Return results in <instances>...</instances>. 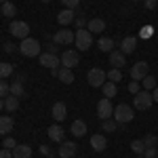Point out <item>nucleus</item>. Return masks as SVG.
Here are the masks:
<instances>
[{
  "label": "nucleus",
  "mask_w": 158,
  "mask_h": 158,
  "mask_svg": "<svg viewBox=\"0 0 158 158\" xmlns=\"http://www.w3.org/2000/svg\"><path fill=\"white\" fill-rule=\"evenodd\" d=\"M19 53L23 55V57H38L40 55V42H38L36 38H23L21 40V44H19Z\"/></svg>",
  "instance_id": "1"
},
{
  "label": "nucleus",
  "mask_w": 158,
  "mask_h": 158,
  "mask_svg": "<svg viewBox=\"0 0 158 158\" xmlns=\"http://www.w3.org/2000/svg\"><path fill=\"white\" fill-rule=\"evenodd\" d=\"M112 118L118 122V124H127V122H131L135 118V112H133L131 106L120 103V106H116V108H114V116H112Z\"/></svg>",
  "instance_id": "2"
},
{
  "label": "nucleus",
  "mask_w": 158,
  "mask_h": 158,
  "mask_svg": "<svg viewBox=\"0 0 158 158\" xmlns=\"http://www.w3.org/2000/svg\"><path fill=\"white\" fill-rule=\"evenodd\" d=\"M76 49L78 51H89L91 47H93V34L86 30V27H82V30H76Z\"/></svg>",
  "instance_id": "3"
},
{
  "label": "nucleus",
  "mask_w": 158,
  "mask_h": 158,
  "mask_svg": "<svg viewBox=\"0 0 158 158\" xmlns=\"http://www.w3.org/2000/svg\"><path fill=\"white\" fill-rule=\"evenodd\" d=\"M152 103H154V97H152V91H139L137 95L133 97V106L137 110H148V108H152Z\"/></svg>",
  "instance_id": "4"
},
{
  "label": "nucleus",
  "mask_w": 158,
  "mask_h": 158,
  "mask_svg": "<svg viewBox=\"0 0 158 158\" xmlns=\"http://www.w3.org/2000/svg\"><path fill=\"white\" fill-rule=\"evenodd\" d=\"M9 32H11L15 38H27L30 36V23H25V21H11L9 25Z\"/></svg>",
  "instance_id": "5"
},
{
  "label": "nucleus",
  "mask_w": 158,
  "mask_h": 158,
  "mask_svg": "<svg viewBox=\"0 0 158 158\" xmlns=\"http://www.w3.org/2000/svg\"><path fill=\"white\" fill-rule=\"evenodd\" d=\"M74 40H76V32H72V30H57L55 36H53V42L55 44H63V47L72 44Z\"/></svg>",
  "instance_id": "6"
},
{
  "label": "nucleus",
  "mask_w": 158,
  "mask_h": 158,
  "mask_svg": "<svg viewBox=\"0 0 158 158\" xmlns=\"http://www.w3.org/2000/svg\"><path fill=\"white\" fill-rule=\"evenodd\" d=\"M86 78H89V85L97 89V86H103V82L108 80V74L103 72V70H99V68H93V70H89Z\"/></svg>",
  "instance_id": "7"
},
{
  "label": "nucleus",
  "mask_w": 158,
  "mask_h": 158,
  "mask_svg": "<svg viewBox=\"0 0 158 158\" xmlns=\"http://www.w3.org/2000/svg\"><path fill=\"white\" fill-rule=\"evenodd\" d=\"M97 116L101 118V120H108V118L114 116V106H112V101H110L108 97L99 99V103H97Z\"/></svg>",
  "instance_id": "8"
},
{
  "label": "nucleus",
  "mask_w": 158,
  "mask_h": 158,
  "mask_svg": "<svg viewBox=\"0 0 158 158\" xmlns=\"http://www.w3.org/2000/svg\"><path fill=\"white\" fill-rule=\"evenodd\" d=\"M148 74H150V65H148L146 61H137V63H133V68H131V78H133V80L141 82Z\"/></svg>",
  "instance_id": "9"
},
{
  "label": "nucleus",
  "mask_w": 158,
  "mask_h": 158,
  "mask_svg": "<svg viewBox=\"0 0 158 158\" xmlns=\"http://www.w3.org/2000/svg\"><path fill=\"white\" fill-rule=\"evenodd\" d=\"M59 59H61V65H63V68H70V70H72V68H76V65L80 63V53L70 49V51H65Z\"/></svg>",
  "instance_id": "10"
},
{
  "label": "nucleus",
  "mask_w": 158,
  "mask_h": 158,
  "mask_svg": "<svg viewBox=\"0 0 158 158\" xmlns=\"http://www.w3.org/2000/svg\"><path fill=\"white\" fill-rule=\"evenodd\" d=\"M59 63H61V59H57V55H53V53H40V65H44L49 70H57Z\"/></svg>",
  "instance_id": "11"
},
{
  "label": "nucleus",
  "mask_w": 158,
  "mask_h": 158,
  "mask_svg": "<svg viewBox=\"0 0 158 158\" xmlns=\"http://www.w3.org/2000/svg\"><path fill=\"white\" fill-rule=\"evenodd\" d=\"M76 150H78V146H76L74 141H61L59 156L61 158H74V156H76Z\"/></svg>",
  "instance_id": "12"
},
{
  "label": "nucleus",
  "mask_w": 158,
  "mask_h": 158,
  "mask_svg": "<svg viewBox=\"0 0 158 158\" xmlns=\"http://www.w3.org/2000/svg\"><path fill=\"white\" fill-rule=\"evenodd\" d=\"M135 49H137V38L135 36H124L120 42V51L124 53V55H131V53H135Z\"/></svg>",
  "instance_id": "13"
},
{
  "label": "nucleus",
  "mask_w": 158,
  "mask_h": 158,
  "mask_svg": "<svg viewBox=\"0 0 158 158\" xmlns=\"http://www.w3.org/2000/svg\"><path fill=\"white\" fill-rule=\"evenodd\" d=\"M51 116L55 118V122L65 120V116H68V108H65V103H63V101H57V103L53 106V112H51Z\"/></svg>",
  "instance_id": "14"
},
{
  "label": "nucleus",
  "mask_w": 158,
  "mask_h": 158,
  "mask_svg": "<svg viewBox=\"0 0 158 158\" xmlns=\"http://www.w3.org/2000/svg\"><path fill=\"white\" fill-rule=\"evenodd\" d=\"M91 148H93L95 152H103V150L108 148V139H106V137H103L101 133L91 135Z\"/></svg>",
  "instance_id": "15"
},
{
  "label": "nucleus",
  "mask_w": 158,
  "mask_h": 158,
  "mask_svg": "<svg viewBox=\"0 0 158 158\" xmlns=\"http://www.w3.org/2000/svg\"><path fill=\"white\" fill-rule=\"evenodd\" d=\"M124 57H127V55H124L122 51H112V53H110V63H112L116 70H122V68H124V63H127Z\"/></svg>",
  "instance_id": "16"
},
{
  "label": "nucleus",
  "mask_w": 158,
  "mask_h": 158,
  "mask_svg": "<svg viewBox=\"0 0 158 158\" xmlns=\"http://www.w3.org/2000/svg\"><path fill=\"white\" fill-rule=\"evenodd\" d=\"M11 152H13V158H30L32 156V148L27 146V143H21V146L17 143Z\"/></svg>",
  "instance_id": "17"
},
{
  "label": "nucleus",
  "mask_w": 158,
  "mask_h": 158,
  "mask_svg": "<svg viewBox=\"0 0 158 158\" xmlns=\"http://www.w3.org/2000/svg\"><path fill=\"white\" fill-rule=\"evenodd\" d=\"M74 21V11L72 9H63L57 13V23L59 25H70Z\"/></svg>",
  "instance_id": "18"
},
{
  "label": "nucleus",
  "mask_w": 158,
  "mask_h": 158,
  "mask_svg": "<svg viewBox=\"0 0 158 158\" xmlns=\"http://www.w3.org/2000/svg\"><path fill=\"white\" fill-rule=\"evenodd\" d=\"M86 30H89L91 34H101V32L106 30V21L99 19V17H97V19H91V21L86 23Z\"/></svg>",
  "instance_id": "19"
},
{
  "label": "nucleus",
  "mask_w": 158,
  "mask_h": 158,
  "mask_svg": "<svg viewBox=\"0 0 158 158\" xmlns=\"http://www.w3.org/2000/svg\"><path fill=\"white\" fill-rule=\"evenodd\" d=\"M49 139L57 141V143H61V141H63V129L59 127V122H55L53 127H49Z\"/></svg>",
  "instance_id": "20"
},
{
  "label": "nucleus",
  "mask_w": 158,
  "mask_h": 158,
  "mask_svg": "<svg viewBox=\"0 0 158 158\" xmlns=\"http://www.w3.org/2000/svg\"><path fill=\"white\" fill-rule=\"evenodd\" d=\"M13 127H15V122L11 116H0V135H9L13 131Z\"/></svg>",
  "instance_id": "21"
},
{
  "label": "nucleus",
  "mask_w": 158,
  "mask_h": 158,
  "mask_svg": "<svg viewBox=\"0 0 158 158\" xmlns=\"http://www.w3.org/2000/svg\"><path fill=\"white\" fill-rule=\"evenodd\" d=\"M57 78H59L63 85H72L74 82V74H72L70 68H59L57 70Z\"/></svg>",
  "instance_id": "22"
},
{
  "label": "nucleus",
  "mask_w": 158,
  "mask_h": 158,
  "mask_svg": "<svg viewBox=\"0 0 158 158\" xmlns=\"http://www.w3.org/2000/svg\"><path fill=\"white\" fill-rule=\"evenodd\" d=\"M70 131H72L74 137H85L86 135V124L82 120H74L72 127H70Z\"/></svg>",
  "instance_id": "23"
},
{
  "label": "nucleus",
  "mask_w": 158,
  "mask_h": 158,
  "mask_svg": "<svg viewBox=\"0 0 158 158\" xmlns=\"http://www.w3.org/2000/svg\"><path fill=\"white\" fill-rule=\"evenodd\" d=\"M23 80H25L23 76H19L15 82H11V95H15V97H21V95L25 93V91H23Z\"/></svg>",
  "instance_id": "24"
},
{
  "label": "nucleus",
  "mask_w": 158,
  "mask_h": 158,
  "mask_svg": "<svg viewBox=\"0 0 158 158\" xmlns=\"http://www.w3.org/2000/svg\"><path fill=\"white\" fill-rule=\"evenodd\" d=\"M97 44H99V51H103V53H112L114 51V40L110 36H101Z\"/></svg>",
  "instance_id": "25"
},
{
  "label": "nucleus",
  "mask_w": 158,
  "mask_h": 158,
  "mask_svg": "<svg viewBox=\"0 0 158 158\" xmlns=\"http://www.w3.org/2000/svg\"><path fill=\"white\" fill-rule=\"evenodd\" d=\"M17 108H19V97L6 95V97H4V110H6V112H15Z\"/></svg>",
  "instance_id": "26"
},
{
  "label": "nucleus",
  "mask_w": 158,
  "mask_h": 158,
  "mask_svg": "<svg viewBox=\"0 0 158 158\" xmlns=\"http://www.w3.org/2000/svg\"><path fill=\"white\" fill-rule=\"evenodd\" d=\"M101 91H103V97H108V99H112L114 95H116V85L114 82H103V86H101Z\"/></svg>",
  "instance_id": "27"
},
{
  "label": "nucleus",
  "mask_w": 158,
  "mask_h": 158,
  "mask_svg": "<svg viewBox=\"0 0 158 158\" xmlns=\"http://www.w3.org/2000/svg\"><path fill=\"white\" fill-rule=\"evenodd\" d=\"M13 72H15L13 63H6V61H2V63H0V78H9Z\"/></svg>",
  "instance_id": "28"
},
{
  "label": "nucleus",
  "mask_w": 158,
  "mask_h": 158,
  "mask_svg": "<svg viewBox=\"0 0 158 158\" xmlns=\"http://www.w3.org/2000/svg\"><path fill=\"white\" fill-rule=\"evenodd\" d=\"M15 13H17V6H15L13 2H4V4H2V15H4V17L11 19V17H15Z\"/></svg>",
  "instance_id": "29"
},
{
  "label": "nucleus",
  "mask_w": 158,
  "mask_h": 158,
  "mask_svg": "<svg viewBox=\"0 0 158 158\" xmlns=\"http://www.w3.org/2000/svg\"><path fill=\"white\" fill-rule=\"evenodd\" d=\"M131 150H133L137 156H139V154H143V150H146L143 139H133V141H131Z\"/></svg>",
  "instance_id": "30"
},
{
  "label": "nucleus",
  "mask_w": 158,
  "mask_h": 158,
  "mask_svg": "<svg viewBox=\"0 0 158 158\" xmlns=\"http://www.w3.org/2000/svg\"><path fill=\"white\" fill-rule=\"evenodd\" d=\"M141 82H143V89H146V91H154V89H156V78H154V76H150V74H148Z\"/></svg>",
  "instance_id": "31"
},
{
  "label": "nucleus",
  "mask_w": 158,
  "mask_h": 158,
  "mask_svg": "<svg viewBox=\"0 0 158 158\" xmlns=\"http://www.w3.org/2000/svg\"><path fill=\"white\" fill-rule=\"evenodd\" d=\"M116 127H118V122L114 120V118H108V120H103V124H101V131L112 133V131H116Z\"/></svg>",
  "instance_id": "32"
},
{
  "label": "nucleus",
  "mask_w": 158,
  "mask_h": 158,
  "mask_svg": "<svg viewBox=\"0 0 158 158\" xmlns=\"http://www.w3.org/2000/svg\"><path fill=\"white\" fill-rule=\"evenodd\" d=\"M108 80H110V82H114V85L120 82V80H122V72H120V70H116V68L110 70V72H108Z\"/></svg>",
  "instance_id": "33"
},
{
  "label": "nucleus",
  "mask_w": 158,
  "mask_h": 158,
  "mask_svg": "<svg viewBox=\"0 0 158 158\" xmlns=\"http://www.w3.org/2000/svg\"><path fill=\"white\" fill-rule=\"evenodd\" d=\"M11 93V85H6V78H0V99H4Z\"/></svg>",
  "instance_id": "34"
},
{
  "label": "nucleus",
  "mask_w": 158,
  "mask_h": 158,
  "mask_svg": "<svg viewBox=\"0 0 158 158\" xmlns=\"http://www.w3.org/2000/svg\"><path fill=\"white\" fill-rule=\"evenodd\" d=\"M143 143H146V148H156L158 139L154 137V135H146V137H143Z\"/></svg>",
  "instance_id": "35"
},
{
  "label": "nucleus",
  "mask_w": 158,
  "mask_h": 158,
  "mask_svg": "<svg viewBox=\"0 0 158 158\" xmlns=\"http://www.w3.org/2000/svg\"><path fill=\"white\" fill-rule=\"evenodd\" d=\"M15 146H17V141H15L13 137H9V135H4V141H2V148H6V150H13Z\"/></svg>",
  "instance_id": "36"
},
{
  "label": "nucleus",
  "mask_w": 158,
  "mask_h": 158,
  "mask_svg": "<svg viewBox=\"0 0 158 158\" xmlns=\"http://www.w3.org/2000/svg\"><path fill=\"white\" fill-rule=\"evenodd\" d=\"M139 91H141V85H139L137 80H131V82H129V93H131V95H137Z\"/></svg>",
  "instance_id": "37"
},
{
  "label": "nucleus",
  "mask_w": 158,
  "mask_h": 158,
  "mask_svg": "<svg viewBox=\"0 0 158 158\" xmlns=\"http://www.w3.org/2000/svg\"><path fill=\"white\" fill-rule=\"evenodd\" d=\"M63 4H65V9H78V4H80V0H61Z\"/></svg>",
  "instance_id": "38"
},
{
  "label": "nucleus",
  "mask_w": 158,
  "mask_h": 158,
  "mask_svg": "<svg viewBox=\"0 0 158 158\" xmlns=\"http://www.w3.org/2000/svg\"><path fill=\"white\" fill-rule=\"evenodd\" d=\"M143 156H146V158H156L158 156V150H156V148H146V150H143Z\"/></svg>",
  "instance_id": "39"
},
{
  "label": "nucleus",
  "mask_w": 158,
  "mask_h": 158,
  "mask_svg": "<svg viewBox=\"0 0 158 158\" xmlns=\"http://www.w3.org/2000/svg\"><path fill=\"white\" fill-rule=\"evenodd\" d=\"M86 23H89V21L85 19V15H78V17H76V30H82Z\"/></svg>",
  "instance_id": "40"
},
{
  "label": "nucleus",
  "mask_w": 158,
  "mask_h": 158,
  "mask_svg": "<svg viewBox=\"0 0 158 158\" xmlns=\"http://www.w3.org/2000/svg\"><path fill=\"white\" fill-rule=\"evenodd\" d=\"M2 49H4V53H15V51H19V49H15V44H13V42H4V47H2Z\"/></svg>",
  "instance_id": "41"
},
{
  "label": "nucleus",
  "mask_w": 158,
  "mask_h": 158,
  "mask_svg": "<svg viewBox=\"0 0 158 158\" xmlns=\"http://www.w3.org/2000/svg\"><path fill=\"white\" fill-rule=\"evenodd\" d=\"M0 158H13V152L6 150V148H2V150H0Z\"/></svg>",
  "instance_id": "42"
},
{
  "label": "nucleus",
  "mask_w": 158,
  "mask_h": 158,
  "mask_svg": "<svg viewBox=\"0 0 158 158\" xmlns=\"http://www.w3.org/2000/svg\"><path fill=\"white\" fill-rule=\"evenodd\" d=\"M150 36H152V27L148 25V27H143V30H141V38H150Z\"/></svg>",
  "instance_id": "43"
},
{
  "label": "nucleus",
  "mask_w": 158,
  "mask_h": 158,
  "mask_svg": "<svg viewBox=\"0 0 158 158\" xmlns=\"http://www.w3.org/2000/svg\"><path fill=\"white\" fill-rule=\"evenodd\" d=\"M146 9H156V0H146Z\"/></svg>",
  "instance_id": "44"
},
{
  "label": "nucleus",
  "mask_w": 158,
  "mask_h": 158,
  "mask_svg": "<svg viewBox=\"0 0 158 158\" xmlns=\"http://www.w3.org/2000/svg\"><path fill=\"white\" fill-rule=\"evenodd\" d=\"M40 152H42L44 156H51V148L49 146H40Z\"/></svg>",
  "instance_id": "45"
},
{
  "label": "nucleus",
  "mask_w": 158,
  "mask_h": 158,
  "mask_svg": "<svg viewBox=\"0 0 158 158\" xmlns=\"http://www.w3.org/2000/svg\"><path fill=\"white\" fill-rule=\"evenodd\" d=\"M47 53H53V55H57V47H55V44H49V47H47Z\"/></svg>",
  "instance_id": "46"
},
{
  "label": "nucleus",
  "mask_w": 158,
  "mask_h": 158,
  "mask_svg": "<svg viewBox=\"0 0 158 158\" xmlns=\"http://www.w3.org/2000/svg\"><path fill=\"white\" fill-rule=\"evenodd\" d=\"M152 97H154V101H158V86L152 91Z\"/></svg>",
  "instance_id": "47"
},
{
  "label": "nucleus",
  "mask_w": 158,
  "mask_h": 158,
  "mask_svg": "<svg viewBox=\"0 0 158 158\" xmlns=\"http://www.w3.org/2000/svg\"><path fill=\"white\" fill-rule=\"evenodd\" d=\"M4 110V99H0V112Z\"/></svg>",
  "instance_id": "48"
},
{
  "label": "nucleus",
  "mask_w": 158,
  "mask_h": 158,
  "mask_svg": "<svg viewBox=\"0 0 158 158\" xmlns=\"http://www.w3.org/2000/svg\"><path fill=\"white\" fill-rule=\"evenodd\" d=\"M4 2H11V0H0V4H4Z\"/></svg>",
  "instance_id": "49"
},
{
  "label": "nucleus",
  "mask_w": 158,
  "mask_h": 158,
  "mask_svg": "<svg viewBox=\"0 0 158 158\" xmlns=\"http://www.w3.org/2000/svg\"><path fill=\"white\" fill-rule=\"evenodd\" d=\"M137 158H146V156H143V154H139V156H137Z\"/></svg>",
  "instance_id": "50"
},
{
  "label": "nucleus",
  "mask_w": 158,
  "mask_h": 158,
  "mask_svg": "<svg viewBox=\"0 0 158 158\" xmlns=\"http://www.w3.org/2000/svg\"><path fill=\"white\" fill-rule=\"evenodd\" d=\"M0 15H2V4H0Z\"/></svg>",
  "instance_id": "51"
},
{
  "label": "nucleus",
  "mask_w": 158,
  "mask_h": 158,
  "mask_svg": "<svg viewBox=\"0 0 158 158\" xmlns=\"http://www.w3.org/2000/svg\"><path fill=\"white\" fill-rule=\"evenodd\" d=\"M42 2H51V0H42Z\"/></svg>",
  "instance_id": "52"
},
{
  "label": "nucleus",
  "mask_w": 158,
  "mask_h": 158,
  "mask_svg": "<svg viewBox=\"0 0 158 158\" xmlns=\"http://www.w3.org/2000/svg\"><path fill=\"white\" fill-rule=\"evenodd\" d=\"M44 158H53V156H44Z\"/></svg>",
  "instance_id": "53"
},
{
  "label": "nucleus",
  "mask_w": 158,
  "mask_h": 158,
  "mask_svg": "<svg viewBox=\"0 0 158 158\" xmlns=\"http://www.w3.org/2000/svg\"><path fill=\"white\" fill-rule=\"evenodd\" d=\"M131 2H137V0H131Z\"/></svg>",
  "instance_id": "54"
}]
</instances>
